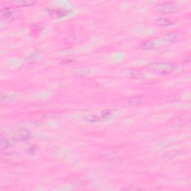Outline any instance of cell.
Masks as SVG:
<instances>
[{
    "mask_svg": "<svg viewBox=\"0 0 191 191\" xmlns=\"http://www.w3.org/2000/svg\"><path fill=\"white\" fill-rule=\"evenodd\" d=\"M114 115V110L110 109H105L101 112V116L100 118L103 120H106V119H110V117Z\"/></svg>",
    "mask_w": 191,
    "mask_h": 191,
    "instance_id": "30bf717a",
    "label": "cell"
},
{
    "mask_svg": "<svg viewBox=\"0 0 191 191\" xmlns=\"http://www.w3.org/2000/svg\"><path fill=\"white\" fill-rule=\"evenodd\" d=\"M15 99H16V98L13 95H5L2 96V101L5 102V103H11V102L14 101Z\"/></svg>",
    "mask_w": 191,
    "mask_h": 191,
    "instance_id": "5bb4252c",
    "label": "cell"
},
{
    "mask_svg": "<svg viewBox=\"0 0 191 191\" xmlns=\"http://www.w3.org/2000/svg\"><path fill=\"white\" fill-rule=\"evenodd\" d=\"M30 137H31L30 132L27 129H25V128L18 130L14 135V139L16 140H18V141H24V140L29 139Z\"/></svg>",
    "mask_w": 191,
    "mask_h": 191,
    "instance_id": "277c9868",
    "label": "cell"
},
{
    "mask_svg": "<svg viewBox=\"0 0 191 191\" xmlns=\"http://www.w3.org/2000/svg\"><path fill=\"white\" fill-rule=\"evenodd\" d=\"M85 120L88 123H97V122L101 121L102 119L100 118V117L97 116V115L94 114H90L88 115L86 117H85Z\"/></svg>",
    "mask_w": 191,
    "mask_h": 191,
    "instance_id": "7c38bea8",
    "label": "cell"
},
{
    "mask_svg": "<svg viewBox=\"0 0 191 191\" xmlns=\"http://www.w3.org/2000/svg\"><path fill=\"white\" fill-rule=\"evenodd\" d=\"M36 2L31 1V0H20V1H16L15 4L19 7H28L34 5Z\"/></svg>",
    "mask_w": 191,
    "mask_h": 191,
    "instance_id": "9c48e42d",
    "label": "cell"
},
{
    "mask_svg": "<svg viewBox=\"0 0 191 191\" xmlns=\"http://www.w3.org/2000/svg\"><path fill=\"white\" fill-rule=\"evenodd\" d=\"M179 39V34L175 32L167 33L164 35V40L168 43H175Z\"/></svg>",
    "mask_w": 191,
    "mask_h": 191,
    "instance_id": "52a82bcc",
    "label": "cell"
},
{
    "mask_svg": "<svg viewBox=\"0 0 191 191\" xmlns=\"http://www.w3.org/2000/svg\"><path fill=\"white\" fill-rule=\"evenodd\" d=\"M123 190H141V189L140 188H134V187H125V188H123Z\"/></svg>",
    "mask_w": 191,
    "mask_h": 191,
    "instance_id": "9a60e30c",
    "label": "cell"
},
{
    "mask_svg": "<svg viewBox=\"0 0 191 191\" xmlns=\"http://www.w3.org/2000/svg\"><path fill=\"white\" fill-rule=\"evenodd\" d=\"M1 12L2 16L5 18H6V20H8L10 21L13 20L16 16V11H15L14 8H4L2 9Z\"/></svg>",
    "mask_w": 191,
    "mask_h": 191,
    "instance_id": "5b68a950",
    "label": "cell"
},
{
    "mask_svg": "<svg viewBox=\"0 0 191 191\" xmlns=\"http://www.w3.org/2000/svg\"><path fill=\"white\" fill-rule=\"evenodd\" d=\"M155 46V42L153 40H148V41H144L140 44V47L143 49H151Z\"/></svg>",
    "mask_w": 191,
    "mask_h": 191,
    "instance_id": "ba28073f",
    "label": "cell"
},
{
    "mask_svg": "<svg viewBox=\"0 0 191 191\" xmlns=\"http://www.w3.org/2000/svg\"><path fill=\"white\" fill-rule=\"evenodd\" d=\"M153 67L155 68V72L159 74H167L173 71L175 69V66L172 63L159 62V63H153Z\"/></svg>",
    "mask_w": 191,
    "mask_h": 191,
    "instance_id": "6da1fadb",
    "label": "cell"
},
{
    "mask_svg": "<svg viewBox=\"0 0 191 191\" xmlns=\"http://www.w3.org/2000/svg\"><path fill=\"white\" fill-rule=\"evenodd\" d=\"M10 146H11V143L4 137H2L1 140H0V147H1L2 151L7 150Z\"/></svg>",
    "mask_w": 191,
    "mask_h": 191,
    "instance_id": "4fadbf2b",
    "label": "cell"
},
{
    "mask_svg": "<svg viewBox=\"0 0 191 191\" xmlns=\"http://www.w3.org/2000/svg\"><path fill=\"white\" fill-rule=\"evenodd\" d=\"M179 9L178 5L173 2H164L157 5V10L164 13H174Z\"/></svg>",
    "mask_w": 191,
    "mask_h": 191,
    "instance_id": "7a4b0ae2",
    "label": "cell"
},
{
    "mask_svg": "<svg viewBox=\"0 0 191 191\" xmlns=\"http://www.w3.org/2000/svg\"><path fill=\"white\" fill-rule=\"evenodd\" d=\"M48 12L50 16L53 19L63 17L70 14V11L63 9V8H50V9H48Z\"/></svg>",
    "mask_w": 191,
    "mask_h": 191,
    "instance_id": "3957f363",
    "label": "cell"
},
{
    "mask_svg": "<svg viewBox=\"0 0 191 191\" xmlns=\"http://www.w3.org/2000/svg\"><path fill=\"white\" fill-rule=\"evenodd\" d=\"M174 23H175V21L170 17H160L157 19L156 21V24L157 26H161V27L171 26V25L174 24Z\"/></svg>",
    "mask_w": 191,
    "mask_h": 191,
    "instance_id": "8992f818",
    "label": "cell"
},
{
    "mask_svg": "<svg viewBox=\"0 0 191 191\" xmlns=\"http://www.w3.org/2000/svg\"><path fill=\"white\" fill-rule=\"evenodd\" d=\"M128 103H129L130 105L136 106V105H140V104L143 103V99L139 96H134L130 98L128 100Z\"/></svg>",
    "mask_w": 191,
    "mask_h": 191,
    "instance_id": "8fae6325",
    "label": "cell"
}]
</instances>
